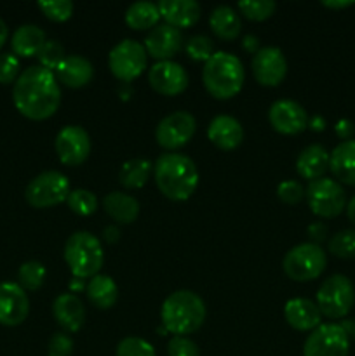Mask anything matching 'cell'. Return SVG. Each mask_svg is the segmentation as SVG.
<instances>
[{"mask_svg": "<svg viewBox=\"0 0 355 356\" xmlns=\"http://www.w3.org/2000/svg\"><path fill=\"white\" fill-rule=\"evenodd\" d=\"M14 106L31 120H45L61 104V87L54 72L40 65L28 66L19 73L13 89Z\"/></svg>", "mask_w": 355, "mask_h": 356, "instance_id": "1", "label": "cell"}, {"mask_svg": "<svg viewBox=\"0 0 355 356\" xmlns=\"http://www.w3.org/2000/svg\"><path fill=\"white\" fill-rule=\"evenodd\" d=\"M160 193L174 202H184L198 186V170L194 160L181 153H164L153 165Z\"/></svg>", "mask_w": 355, "mask_h": 356, "instance_id": "2", "label": "cell"}, {"mask_svg": "<svg viewBox=\"0 0 355 356\" xmlns=\"http://www.w3.org/2000/svg\"><path fill=\"white\" fill-rule=\"evenodd\" d=\"M162 325L174 336L187 337L197 332L205 320V302L191 291H176L167 296L160 309Z\"/></svg>", "mask_w": 355, "mask_h": 356, "instance_id": "3", "label": "cell"}, {"mask_svg": "<svg viewBox=\"0 0 355 356\" xmlns=\"http://www.w3.org/2000/svg\"><path fill=\"white\" fill-rule=\"evenodd\" d=\"M244 79L246 72L242 61L225 51L214 52L205 61L202 70V82L205 90L216 99H230L237 96L242 90Z\"/></svg>", "mask_w": 355, "mask_h": 356, "instance_id": "4", "label": "cell"}, {"mask_svg": "<svg viewBox=\"0 0 355 356\" xmlns=\"http://www.w3.org/2000/svg\"><path fill=\"white\" fill-rule=\"evenodd\" d=\"M65 261L75 278H93L100 275L104 252L100 240L89 232H77L66 240Z\"/></svg>", "mask_w": 355, "mask_h": 356, "instance_id": "5", "label": "cell"}, {"mask_svg": "<svg viewBox=\"0 0 355 356\" xmlns=\"http://www.w3.org/2000/svg\"><path fill=\"white\" fill-rule=\"evenodd\" d=\"M327 256L319 243L306 242L292 247L282 261L284 273L294 282H312L324 273Z\"/></svg>", "mask_w": 355, "mask_h": 356, "instance_id": "6", "label": "cell"}, {"mask_svg": "<svg viewBox=\"0 0 355 356\" xmlns=\"http://www.w3.org/2000/svg\"><path fill=\"white\" fill-rule=\"evenodd\" d=\"M354 302V284L345 275H333L326 278L317 292V306L320 313L331 320H340L347 316Z\"/></svg>", "mask_w": 355, "mask_h": 356, "instance_id": "7", "label": "cell"}, {"mask_svg": "<svg viewBox=\"0 0 355 356\" xmlns=\"http://www.w3.org/2000/svg\"><path fill=\"white\" fill-rule=\"evenodd\" d=\"M70 195V181L59 170H45L28 183L24 198L35 209H47L66 202Z\"/></svg>", "mask_w": 355, "mask_h": 356, "instance_id": "8", "label": "cell"}, {"mask_svg": "<svg viewBox=\"0 0 355 356\" xmlns=\"http://www.w3.org/2000/svg\"><path fill=\"white\" fill-rule=\"evenodd\" d=\"M305 198L313 214L324 219L336 218L347 209V193L343 186L331 177L310 181Z\"/></svg>", "mask_w": 355, "mask_h": 356, "instance_id": "9", "label": "cell"}, {"mask_svg": "<svg viewBox=\"0 0 355 356\" xmlns=\"http://www.w3.org/2000/svg\"><path fill=\"white\" fill-rule=\"evenodd\" d=\"M146 65H148V54H146L145 45L131 38L118 42L108 54V66L113 76H117L120 82L134 80L145 72Z\"/></svg>", "mask_w": 355, "mask_h": 356, "instance_id": "10", "label": "cell"}, {"mask_svg": "<svg viewBox=\"0 0 355 356\" xmlns=\"http://www.w3.org/2000/svg\"><path fill=\"white\" fill-rule=\"evenodd\" d=\"M350 339L343 325L324 323L310 332L303 344V356H348Z\"/></svg>", "mask_w": 355, "mask_h": 356, "instance_id": "11", "label": "cell"}, {"mask_svg": "<svg viewBox=\"0 0 355 356\" xmlns=\"http://www.w3.org/2000/svg\"><path fill=\"white\" fill-rule=\"evenodd\" d=\"M197 131L195 117L188 111H173L159 122L155 139L164 149H178L187 145Z\"/></svg>", "mask_w": 355, "mask_h": 356, "instance_id": "12", "label": "cell"}, {"mask_svg": "<svg viewBox=\"0 0 355 356\" xmlns=\"http://www.w3.org/2000/svg\"><path fill=\"white\" fill-rule=\"evenodd\" d=\"M54 148L61 163L77 167L89 159L90 138L86 129H82L80 125H68L58 132Z\"/></svg>", "mask_w": 355, "mask_h": 356, "instance_id": "13", "label": "cell"}, {"mask_svg": "<svg viewBox=\"0 0 355 356\" xmlns=\"http://www.w3.org/2000/svg\"><path fill=\"white\" fill-rule=\"evenodd\" d=\"M251 68L258 83L265 87H277L287 75V59L281 49L268 45L261 47L253 56Z\"/></svg>", "mask_w": 355, "mask_h": 356, "instance_id": "14", "label": "cell"}, {"mask_svg": "<svg viewBox=\"0 0 355 356\" xmlns=\"http://www.w3.org/2000/svg\"><path fill=\"white\" fill-rule=\"evenodd\" d=\"M268 120L271 127L281 134L294 136L305 131L308 125V115L298 101L278 99L270 106Z\"/></svg>", "mask_w": 355, "mask_h": 356, "instance_id": "15", "label": "cell"}, {"mask_svg": "<svg viewBox=\"0 0 355 356\" xmlns=\"http://www.w3.org/2000/svg\"><path fill=\"white\" fill-rule=\"evenodd\" d=\"M148 82L155 92L162 96H178L188 87V73L174 61H159L150 68Z\"/></svg>", "mask_w": 355, "mask_h": 356, "instance_id": "16", "label": "cell"}, {"mask_svg": "<svg viewBox=\"0 0 355 356\" xmlns=\"http://www.w3.org/2000/svg\"><path fill=\"white\" fill-rule=\"evenodd\" d=\"M30 313V299L19 284L2 282L0 284V323L16 327L26 320Z\"/></svg>", "mask_w": 355, "mask_h": 356, "instance_id": "17", "label": "cell"}, {"mask_svg": "<svg viewBox=\"0 0 355 356\" xmlns=\"http://www.w3.org/2000/svg\"><path fill=\"white\" fill-rule=\"evenodd\" d=\"M181 42H183V35L178 28L166 23L157 24L145 38L146 54L159 61H169L180 51Z\"/></svg>", "mask_w": 355, "mask_h": 356, "instance_id": "18", "label": "cell"}, {"mask_svg": "<svg viewBox=\"0 0 355 356\" xmlns=\"http://www.w3.org/2000/svg\"><path fill=\"white\" fill-rule=\"evenodd\" d=\"M284 318L294 330L312 332V330H315L320 325L322 313H320L317 302L305 298H296L285 302Z\"/></svg>", "mask_w": 355, "mask_h": 356, "instance_id": "19", "label": "cell"}, {"mask_svg": "<svg viewBox=\"0 0 355 356\" xmlns=\"http://www.w3.org/2000/svg\"><path fill=\"white\" fill-rule=\"evenodd\" d=\"M207 138L216 148L230 152L244 141V127L237 118L230 117V115H218L209 124Z\"/></svg>", "mask_w": 355, "mask_h": 356, "instance_id": "20", "label": "cell"}, {"mask_svg": "<svg viewBox=\"0 0 355 356\" xmlns=\"http://www.w3.org/2000/svg\"><path fill=\"white\" fill-rule=\"evenodd\" d=\"M54 75L59 83L70 87V89H80L87 86L94 76V66L84 56H66L58 68L54 70Z\"/></svg>", "mask_w": 355, "mask_h": 356, "instance_id": "21", "label": "cell"}, {"mask_svg": "<svg viewBox=\"0 0 355 356\" xmlns=\"http://www.w3.org/2000/svg\"><path fill=\"white\" fill-rule=\"evenodd\" d=\"M160 17L174 28H190L200 17V3L195 0H160L157 3Z\"/></svg>", "mask_w": 355, "mask_h": 356, "instance_id": "22", "label": "cell"}, {"mask_svg": "<svg viewBox=\"0 0 355 356\" xmlns=\"http://www.w3.org/2000/svg\"><path fill=\"white\" fill-rule=\"evenodd\" d=\"M52 315L63 329L68 332H77L86 320V308L79 296L65 292V294H59L52 302Z\"/></svg>", "mask_w": 355, "mask_h": 356, "instance_id": "23", "label": "cell"}, {"mask_svg": "<svg viewBox=\"0 0 355 356\" xmlns=\"http://www.w3.org/2000/svg\"><path fill=\"white\" fill-rule=\"evenodd\" d=\"M331 153L322 145H310L298 155L296 170L306 181H315L324 177L329 170Z\"/></svg>", "mask_w": 355, "mask_h": 356, "instance_id": "24", "label": "cell"}, {"mask_svg": "<svg viewBox=\"0 0 355 356\" xmlns=\"http://www.w3.org/2000/svg\"><path fill=\"white\" fill-rule=\"evenodd\" d=\"M329 169L338 179V183L355 186V139L341 141L331 152Z\"/></svg>", "mask_w": 355, "mask_h": 356, "instance_id": "25", "label": "cell"}, {"mask_svg": "<svg viewBox=\"0 0 355 356\" xmlns=\"http://www.w3.org/2000/svg\"><path fill=\"white\" fill-rule=\"evenodd\" d=\"M103 209L115 222L131 225V222L136 221L139 214V202L127 193L111 191V193L104 195Z\"/></svg>", "mask_w": 355, "mask_h": 356, "instance_id": "26", "label": "cell"}, {"mask_svg": "<svg viewBox=\"0 0 355 356\" xmlns=\"http://www.w3.org/2000/svg\"><path fill=\"white\" fill-rule=\"evenodd\" d=\"M45 44V31L38 28L37 24H21L16 28L10 38L13 52L21 58H31L37 56L42 45Z\"/></svg>", "mask_w": 355, "mask_h": 356, "instance_id": "27", "label": "cell"}, {"mask_svg": "<svg viewBox=\"0 0 355 356\" xmlns=\"http://www.w3.org/2000/svg\"><path fill=\"white\" fill-rule=\"evenodd\" d=\"M209 26L221 40H233L239 37L240 30H242V21L233 7L218 6L212 9L211 16H209Z\"/></svg>", "mask_w": 355, "mask_h": 356, "instance_id": "28", "label": "cell"}, {"mask_svg": "<svg viewBox=\"0 0 355 356\" xmlns=\"http://www.w3.org/2000/svg\"><path fill=\"white\" fill-rule=\"evenodd\" d=\"M89 301L100 309H110L118 299V287L108 275H96L86 285Z\"/></svg>", "mask_w": 355, "mask_h": 356, "instance_id": "29", "label": "cell"}, {"mask_svg": "<svg viewBox=\"0 0 355 356\" xmlns=\"http://www.w3.org/2000/svg\"><path fill=\"white\" fill-rule=\"evenodd\" d=\"M159 19V7H157V3L148 2V0L131 3L127 10H125V23L132 30H150V28H155Z\"/></svg>", "mask_w": 355, "mask_h": 356, "instance_id": "30", "label": "cell"}, {"mask_svg": "<svg viewBox=\"0 0 355 356\" xmlns=\"http://www.w3.org/2000/svg\"><path fill=\"white\" fill-rule=\"evenodd\" d=\"M150 172H152V163L148 160L131 159L122 163L118 179H120L122 186L129 188V190H136V188L145 186L150 177Z\"/></svg>", "mask_w": 355, "mask_h": 356, "instance_id": "31", "label": "cell"}, {"mask_svg": "<svg viewBox=\"0 0 355 356\" xmlns=\"http://www.w3.org/2000/svg\"><path fill=\"white\" fill-rule=\"evenodd\" d=\"M45 275H47V271H45L44 264L38 263V261H26L17 270V280H19L21 287L26 289V291H37L44 284Z\"/></svg>", "mask_w": 355, "mask_h": 356, "instance_id": "32", "label": "cell"}, {"mask_svg": "<svg viewBox=\"0 0 355 356\" xmlns=\"http://www.w3.org/2000/svg\"><path fill=\"white\" fill-rule=\"evenodd\" d=\"M327 249L341 259H355V229H343L331 236Z\"/></svg>", "mask_w": 355, "mask_h": 356, "instance_id": "33", "label": "cell"}, {"mask_svg": "<svg viewBox=\"0 0 355 356\" xmlns=\"http://www.w3.org/2000/svg\"><path fill=\"white\" fill-rule=\"evenodd\" d=\"M240 14L251 21H263L268 19L277 9V3L274 0H242L237 3Z\"/></svg>", "mask_w": 355, "mask_h": 356, "instance_id": "34", "label": "cell"}, {"mask_svg": "<svg viewBox=\"0 0 355 356\" xmlns=\"http://www.w3.org/2000/svg\"><path fill=\"white\" fill-rule=\"evenodd\" d=\"M66 204L75 214L90 216L97 211L96 195L89 190H73L70 191Z\"/></svg>", "mask_w": 355, "mask_h": 356, "instance_id": "35", "label": "cell"}, {"mask_svg": "<svg viewBox=\"0 0 355 356\" xmlns=\"http://www.w3.org/2000/svg\"><path fill=\"white\" fill-rule=\"evenodd\" d=\"M115 356H157L148 341L141 337H125L118 343Z\"/></svg>", "mask_w": 355, "mask_h": 356, "instance_id": "36", "label": "cell"}, {"mask_svg": "<svg viewBox=\"0 0 355 356\" xmlns=\"http://www.w3.org/2000/svg\"><path fill=\"white\" fill-rule=\"evenodd\" d=\"M40 66L54 72L59 66V63L66 58L65 51H63V45L58 40H45V44L42 45V49L37 54Z\"/></svg>", "mask_w": 355, "mask_h": 356, "instance_id": "37", "label": "cell"}, {"mask_svg": "<svg viewBox=\"0 0 355 356\" xmlns=\"http://www.w3.org/2000/svg\"><path fill=\"white\" fill-rule=\"evenodd\" d=\"M38 9L52 21H66L73 14V2L70 0H40Z\"/></svg>", "mask_w": 355, "mask_h": 356, "instance_id": "38", "label": "cell"}, {"mask_svg": "<svg viewBox=\"0 0 355 356\" xmlns=\"http://www.w3.org/2000/svg\"><path fill=\"white\" fill-rule=\"evenodd\" d=\"M187 54L195 61H207L214 54V44L205 35H194L187 40Z\"/></svg>", "mask_w": 355, "mask_h": 356, "instance_id": "39", "label": "cell"}, {"mask_svg": "<svg viewBox=\"0 0 355 356\" xmlns=\"http://www.w3.org/2000/svg\"><path fill=\"white\" fill-rule=\"evenodd\" d=\"M277 197L281 198L284 204L289 205H296L305 198V188L299 181L294 179H287V181H282L277 188Z\"/></svg>", "mask_w": 355, "mask_h": 356, "instance_id": "40", "label": "cell"}, {"mask_svg": "<svg viewBox=\"0 0 355 356\" xmlns=\"http://www.w3.org/2000/svg\"><path fill=\"white\" fill-rule=\"evenodd\" d=\"M19 58L14 52L0 54V83H10L19 76Z\"/></svg>", "mask_w": 355, "mask_h": 356, "instance_id": "41", "label": "cell"}, {"mask_svg": "<svg viewBox=\"0 0 355 356\" xmlns=\"http://www.w3.org/2000/svg\"><path fill=\"white\" fill-rule=\"evenodd\" d=\"M167 355L169 356H200L198 346L191 339L183 336H174L167 344Z\"/></svg>", "mask_w": 355, "mask_h": 356, "instance_id": "42", "label": "cell"}, {"mask_svg": "<svg viewBox=\"0 0 355 356\" xmlns=\"http://www.w3.org/2000/svg\"><path fill=\"white\" fill-rule=\"evenodd\" d=\"M73 351L72 337L66 336L65 332H58L51 337L47 346L49 356H70Z\"/></svg>", "mask_w": 355, "mask_h": 356, "instance_id": "43", "label": "cell"}, {"mask_svg": "<svg viewBox=\"0 0 355 356\" xmlns=\"http://www.w3.org/2000/svg\"><path fill=\"white\" fill-rule=\"evenodd\" d=\"M334 131H336V134L340 136L343 141H350V138L355 132V125L354 122L348 120V118H343V120H340L336 125H334Z\"/></svg>", "mask_w": 355, "mask_h": 356, "instance_id": "44", "label": "cell"}, {"mask_svg": "<svg viewBox=\"0 0 355 356\" xmlns=\"http://www.w3.org/2000/svg\"><path fill=\"white\" fill-rule=\"evenodd\" d=\"M308 236L312 240H315V242H322V240L327 236L326 225H322V222H313V225L308 228Z\"/></svg>", "mask_w": 355, "mask_h": 356, "instance_id": "45", "label": "cell"}, {"mask_svg": "<svg viewBox=\"0 0 355 356\" xmlns=\"http://www.w3.org/2000/svg\"><path fill=\"white\" fill-rule=\"evenodd\" d=\"M354 0H322V6L329 7V9H345V7L354 6Z\"/></svg>", "mask_w": 355, "mask_h": 356, "instance_id": "46", "label": "cell"}, {"mask_svg": "<svg viewBox=\"0 0 355 356\" xmlns=\"http://www.w3.org/2000/svg\"><path fill=\"white\" fill-rule=\"evenodd\" d=\"M244 49H247L249 52H254V54H256V52L260 51V44H258V38L254 37V35H247V37L244 38Z\"/></svg>", "mask_w": 355, "mask_h": 356, "instance_id": "47", "label": "cell"}, {"mask_svg": "<svg viewBox=\"0 0 355 356\" xmlns=\"http://www.w3.org/2000/svg\"><path fill=\"white\" fill-rule=\"evenodd\" d=\"M7 35H9V28H7L6 21H3L2 17H0V49H2V45L6 44Z\"/></svg>", "mask_w": 355, "mask_h": 356, "instance_id": "48", "label": "cell"}, {"mask_svg": "<svg viewBox=\"0 0 355 356\" xmlns=\"http://www.w3.org/2000/svg\"><path fill=\"white\" fill-rule=\"evenodd\" d=\"M347 216L352 222L355 225V195L352 197V200L347 204Z\"/></svg>", "mask_w": 355, "mask_h": 356, "instance_id": "49", "label": "cell"}, {"mask_svg": "<svg viewBox=\"0 0 355 356\" xmlns=\"http://www.w3.org/2000/svg\"><path fill=\"white\" fill-rule=\"evenodd\" d=\"M84 289V280L80 278H73L72 284H70V292H79Z\"/></svg>", "mask_w": 355, "mask_h": 356, "instance_id": "50", "label": "cell"}, {"mask_svg": "<svg viewBox=\"0 0 355 356\" xmlns=\"http://www.w3.org/2000/svg\"><path fill=\"white\" fill-rule=\"evenodd\" d=\"M324 125H326V122L322 120V118H315V120H313V129H324Z\"/></svg>", "mask_w": 355, "mask_h": 356, "instance_id": "51", "label": "cell"}, {"mask_svg": "<svg viewBox=\"0 0 355 356\" xmlns=\"http://www.w3.org/2000/svg\"><path fill=\"white\" fill-rule=\"evenodd\" d=\"M348 334H352V336H354V339H355V320L350 323V332H348Z\"/></svg>", "mask_w": 355, "mask_h": 356, "instance_id": "52", "label": "cell"}]
</instances>
